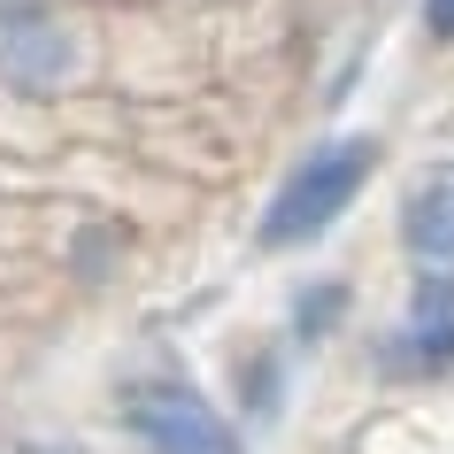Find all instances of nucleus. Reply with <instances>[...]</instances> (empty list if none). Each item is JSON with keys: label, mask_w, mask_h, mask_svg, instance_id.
Listing matches in <instances>:
<instances>
[{"label": "nucleus", "mask_w": 454, "mask_h": 454, "mask_svg": "<svg viewBox=\"0 0 454 454\" xmlns=\"http://www.w3.org/2000/svg\"><path fill=\"white\" fill-rule=\"evenodd\" d=\"M385 378H447L454 370V270H416L401 324L378 339Z\"/></svg>", "instance_id": "4"}, {"label": "nucleus", "mask_w": 454, "mask_h": 454, "mask_svg": "<svg viewBox=\"0 0 454 454\" xmlns=\"http://www.w3.org/2000/svg\"><path fill=\"white\" fill-rule=\"evenodd\" d=\"M286 347H254V355L239 362V408H231V416H239V431L247 424H278V416H286Z\"/></svg>", "instance_id": "7"}, {"label": "nucleus", "mask_w": 454, "mask_h": 454, "mask_svg": "<svg viewBox=\"0 0 454 454\" xmlns=\"http://www.w3.org/2000/svg\"><path fill=\"white\" fill-rule=\"evenodd\" d=\"M385 146L370 131H339V139H316L301 162L270 185L262 215H254V247L262 254H293V247H316L339 215L362 200V185L378 177Z\"/></svg>", "instance_id": "1"}, {"label": "nucleus", "mask_w": 454, "mask_h": 454, "mask_svg": "<svg viewBox=\"0 0 454 454\" xmlns=\"http://www.w3.org/2000/svg\"><path fill=\"white\" fill-rule=\"evenodd\" d=\"M116 424L139 454H247V431L231 408L177 370H131L116 378Z\"/></svg>", "instance_id": "3"}, {"label": "nucleus", "mask_w": 454, "mask_h": 454, "mask_svg": "<svg viewBox=\"0 0 454 454\" xmlns=\"http://www.w3.org/2000/svg\"><path fill=\"white\" fill-rule=\"evenodd\" d=\"M347 316H355V286L347 278H309V286L286 301V347L316 355V347H332L347 332Z\"/></svg>", "instance_id": "6"}, {"label": "nucleus", "mask_w": 454, "mask_h": 454, "mask_svg": "<svg viewBox=\"0 0 454 454\" xmlns=\"http://www.w3.org/2000/svg\"><path fill=\"white\" fill-rule=\"evenodd\" d=\"M100 62V39L77 0L0 8V100H62Z\"/></svg>", "instance_id": "2"}, {"label": "nucleus", "mask_w": 454, "mask_h": 454, "mask_svg": "<svg viewBox=\"0 0 454 454\" xmlns=\"http://www.w3.org/2000/svg\"><path fill=\"white\" fill-rule=\"evenodd\" d=\"M0 8H39V0H0Z\"/></svg>", "instance_id": "11"}, {"label": "nucleus", "mask_w": 454, "mask_h": 454, "mask_svg": "<svg viewBox=\"0 0 454 454\" xmlns=\"http://www.w3.org/2000/svg\"><path fill=\"white\" fill-rule=\"evenodd\" d=\"M424 39L454 47V0H424Z\"/></svg>", "instance_id": "9"}, {"label": "nucleus", "mask_w": 454, "mask_h": 454, "mask_svg": "<svg viewBox=\"0 0 454 454\" xmlns=\"http://www.w3.org/2000/svg\"><path fill=\"white\" fill-rule=\"evenodd\" d=\"M401 247L416 270H454V162L431 169L401 200Z\"/></svg>", "instance_id": "5"}, {"label": "nucleus", "mask_w": 454, "mask_h": 454, "mask_svg": "<svg viewBox=\"0 0 454 454\" xmlns=\"http://www.w3.org/2000/svg\"><path fill=\"white\" fill-rule=\"evenodd\" d=\"M16 454H85V447H70V439H24Z\"/></svg>", "instance_id": "10"}, {"label": "nucleus", "mask_w": 454, "mask_h": 454, "mask_svg": "<svg viewBox=\"0 0 454 454\" xmlns=\"http://www.w3.org/2000/svg\"><path fill=\"white\" fill-rule=\"evenodd\" d=\"M116 254H123V239L108 231V223H77L70 231V270L85 278V286H100V278L116 270Z\"/></svg>", "instance_id": "8"}]
</instances>
